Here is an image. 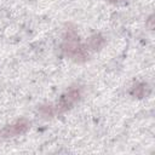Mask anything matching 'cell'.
Wrapping results in <instances>:
<instances>
[{
    "mask_svg": "<svg viewBox=\"0 0 155 155\" xmlns=\"http://www.w3.org/2000/svg\"><path fill=\"white\" fill-rule=\"evenodd\" d=\"M63 51L67 56L74 58L75 61H84L87 57L86 50L80 45L79 38L74 29H69L65 33L63 41Z\"/></svg>",
    "mask_w": 155,
    "mask_h": 155,
    "instance_id": "1",
    "label": "cell"
},
{
    "mask_svg": "<svg viewBox=\"0 0 155 155\" xmlns=\"http://www.w3.org/2000/svg\"><path fill=\"white\" fill-rule=\"evenodd\" d=\"M28 128H29V122L25 119H21L18 121H16L15 124H11V125L6 126L5 128H2L0 131V136H1V138L15 137L17 134L24 133Z\"/></svg>",
    "mask_w": 155,
    "mask_h": 155,
    "instance_id": "2",
    "label": "cell"
},
{
    "mask_svg": "<svg viewBox=\"0 0 155 155\" xmlns=\"http://www.w3.org/2000/svg\"><path fill=\"white\" fill-rule=\"evenodd\" d=\"M79 98H80V90H78V88H71V90H69L68 92H65L62 97H61V99H59V102H58V111H65V110H68L74 103H76L78 101H79Z\"/></svg>",
    "mask_w": 155,
    "mask_h": 155,
    "instance_id": "3",
    "label": "cell"
},
{
    "mask_svg": "<svg viewBox=\"0 0 155 155\" xmlns=\"http://www.w3.org/2000/svg\"><path fill=\"white\" fill-rule=\"evenodd\" d=\"M147 93H148V85L143 84V82L134 85L131 90V94L137 97V98H143L144 96H147Z\"/></svg>",
    "mask_w": 155,
    "mask_h": 155,
    "instance_id": "4",
    "label": "cell"
},
{
    "mask_svg": "<svg viewBox=\"0 0 155 155\" xmlns=\"http://www.w3.org/2000/svg\"><path fill=\"white\" fill-rule=\"evenodd\" d=\"M104 44V38L101 35V34H94L93 36L90 38L88 40V46L92 48V50H98L103 46Z\"/></svg>",
    "mask_w": 155,
    "mask_h": 155,
    "instance_id": "5",
    "label": "cell"
},
{
    "mask_svg": "<svg viewBox=\"0 0 155 155\" xmlns=\"http://www.w3.org/2000/svg\"><path fill=\"white\" fill-rule=\"evenodd\" d=\"M40 114L45 117H50V116H53L54 114V109L52 105H42L40 108Z\"/></svg>",
    "mask_w": 155,
    "mask_h": 155,
    "instance_id": "6",
    "label": "cell"
},
{
    "mask_svg": "<svg viewBox=\"0 0 155 155\" xmlns=\"http://www.w3.org/2000/svg\"><path fill=\"white\" fill-rule=\"evenodd\" d=\"M148 25H149V28H150V29H153V16H150V17H149Z\"/></svg>",
    "mask_w": 155,
    "mask_h": 155,
    "instance_id": "7",
    "label": "cell"
},
{
    "mask_svg": "<svg viewBox=\"0 0 155 155\" xmlns=\"http://www.w3.org/2000/svg\"><path fill=\"white\" fill-rule=\"evenodd\" d=\"M110 2H121V1H125V0H108Z\"/></svg>",
    "mask_w": 155,
    "mask_h": 155,
    "instance_id": "8",
    "label": "cell"
}]
</instances>
